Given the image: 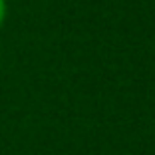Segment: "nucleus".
I'll list each match as a JSON object with an SVG mask.
<instances>
[{
	"label": "nucleus",
	"instance_id": "obj_2",
	"mask_svg": "<svg viewBox=\"0 0 155 155\" xmlns=\"http://www.w3.org/2000/svg\"><path fill=\"white\" fill-rule=\"evenodd\" d=\"M6 2H8V0H6Z\"/></svg>",
	"mask_w": 155,
	"mask_h": 155
},
{
	"label": "nucleus",
	"instance_id": "obj_1",
	"mask_svg": "<svg viewBox=\"0 0 155 155\" xmlns=\"http://www.w3.org/2000/svg\"><path fill=\"white\" fill-rule=\"evenodd\" d=\"M6 14H8V2H6V0H0V28L4 26Z\"/></svg>",
	"mask_w": 155,
	"mask_h": 155
}]
</instances>
